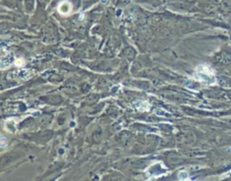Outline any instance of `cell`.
<instances>
[{
    "mask_svg": "<svg viewBox=\"0 0 231 181\" xmlns=\"http://www.w3.org/2000/svg\"><path fill=\"white\" fill-rule=\"evenodd\" d=\"M194 78L196 80L201 81L207 85H213L216 82L214 71L207 65H200L195 71Z\"/></svg>",
    "mask_w": 231,
    "mask_h": 181,
    "instance_id": "cell-1",
    "label": "cell"
},
{
    "mask_svg": "<svg viewBox=\"0 0 231 181\" xmlns=\"http://www.w3.org/2000/svg\"><path fill=\"white\" fill-rule=\"evenodd\" d=\"M14 61V56L12 52L6 51L4 52V50H2L1 54V63H0V68L2 69H6L8 67L12 65V63Z\"/></svg>",
    "mask_w": 231,
    "mask_h": 181,
    "instance_id": "cell-2",
    "label": "cell"
},
{
    "mask_svg": "<svg viewBox=\"0 0 231 181\" xmlns=\"http://www.w3.org/2000/svg\"><path fill=\"white\" fill-rule=\"evenodd\" d=\"M72 4H70V2H68V1L62 2L59 5V6H58V11L62 14H70V12H72Z\"/></svg>",
    "mask_w": 231,
    "mask_h": 181,
    "instance_id": "cell-3",
    "label": "cell"
},
{
    "mask_svg": "<svg viewBox=\"0 0 231 181\" xmlns=\"http://www.w3.org/2000/svg\"><path fill=\"white\" fill-rule=\"evenodd\" d=\"M137 110L142 112L149 110V104L147 102H140L139 105H137Z\"/></svg>",
    "mask_w": 231,
    "mask_h": 181,
    "instance_id": "cell-4",
    "label": "cell"
},
{
    "mask_svg": "<svg viewBox=\"0 0 231 181\" xmlns=\"http://www.w3.org/2000/svg\"><path fill=\"white\" fill-rule=\"evenodd\" d=\"M189 178V174L186 171H181L179 173V179L181 180H186Z\"/></svg>",
    "mask_w": 231,
    "mask_h": 181,
    "instance_id": "cell-5",
    "label": "cell"
},
{
    "mask_svg": "<svg viewBox=\"0 0 231 181\" xmlns=\"http://www.w3.org/2000/svg\"><path fill=\"white\" fill-rule=\"evenodd\" d=\"M0 145H1L2 148L6 147V146L7 145V140L4 136L1 137V141H0Z\"/></svg>",
    "mask_w": 231,
    "mask_h": 181,
    "instance_id": "cell-6",
    "label": "cell"
},
{
    "mask_svg": "<svg viewBox=\"0 0 231 181\" xmlns=\"http://www.w3.org/2000/svg\"><path fill=\"white\" fill-rule=\"evenodd\" d=\"M14 64H15L17 67H22V66L25 65V61H24L23 59H19V60H17L16 61H14Z\"/></svg>",
    "mask_w": 231,
    "mask_h": 181,
    "instance_id": "cell-7",
    "label": "cell"
},
{
    "mask_svg": "<svg viewBox=\"0 0 231 181\" xmlns=\"http://www.w3.org/2000/svg\"><path fill=\"white\" fill-rule=\"evenodd\" d=\"M102 2H103V3H104V4H105V3H106V0H102Z\"/></svg>",
    "mask_w": 231,
    "mask_h": 181,
    "instance_id": "cell-8",
    "label": "cell"
}]
</instances>
